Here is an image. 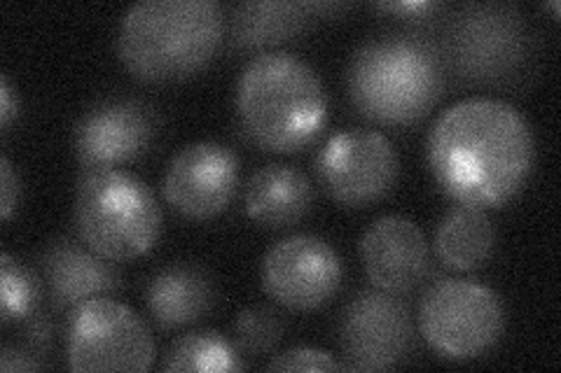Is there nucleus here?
Returning a JSON list of instances; mask_svg holds the SVG:
<instances>
[{"label":"nucleus","mask_w":561,"mask_h":373,"mask_svg":"<svg viewBox=\"0 0 561 373\" xmlns=\"http://www.w3.org/2000/svg\"><path fill=\"white\" fill-rule=\"evenodd\" d=\"M426 156L437 187L451 201L491 210L505 206L529 180L536 143L513 103L472 96L435 119Z\"/></svg>","instance_id":"f257e3e1"},{"label":"nucleus","mask_w":561,"mask_h":373,"mask_svg":"<svg viewBox=\"0 0 561 373\" xmlns=\"http://www.w3.org/2000/svg\"><path fill=\"white\" fill-rule=\"evenodd\" d=\"M222 35L216 0H144L119 24L117 55L140 82H181L214 61Z\"/></svg>","instance_id":"f03ea898"},{"label":"nucleus","mask_w":561,"mask_h":373,"mask_svg":"<svg viewBox=\"0 0 561 373\" xmlns=\"http://www.w3.org/2000/svg\"><path fill=\"white\" fill-rule=\"evenodd\" d=\"M243 129L262 150L295 154L321 136L328 94L321 75L290 51H260L237 84Z\"/></svg>","instance_id":"7ed1b4c3"},{"label":"nucleus","mask_w":561,"mask_h":373,"mask_svg":"<svg viewBox=\"0 0 561 373\" xmlns=\"http://www.w3.org/2000/svg\"><path fill=\"white\" fill-rule=\"evenodd\" d=\"M348 98L381 127H410L424 119L445 92L440 49L412 33L365 40L346 70Z\"/></svg>","instance_id":"20e7f679"},{"label":"nucleus","mask_w":561,"mask_h":373,"mask_svg":"<svg viewBox=\"0 0 561 373\" xmlns=\"http://www.w3.org/2000/svg\"><path fill=\"white\" fill-rule=\"evenodd\" d=\"M78 238L115 264L148 255L162 234V208L152 189L129 171H84L76 187Z\"/></svg>","instance_id":"39448f33"},{"label":"nucleus","mask_w":561,"mask_h":373,"mask_svg":"<svg viewBox=\"0 0 561 373\" xmlns=\"http://www.w3.org/2000/svg\"><path fill=\"white\" fill-rule=\"evenodd\" d=\"M440 55L463 80L501 84L519 78L534 57V31L515 5L468 3L447 20Z\"/></svg>","instance_id":"423d86ee"},{"label":"nucleus","mask_w":561,"mask_h":373,"mask_svg":"<svg viewBox=\"0 0 561 373\" xmlns=\"http://www.w3.org/2000/svg\"><path fill=\"white\" fill-rule=\"evenodd\" d=\"M419 331L445 360H476L505 329V308L494 290L466 278H440L419 301Z\"/></svg>","instance_id":"0eeeda50"},{"label":"nucleus","mask_w":561,"mask_h":373,"mask_svg":"<svg viewBox=\"0 0 561 373\" xmlns=\"http://www.w3.org/2000/svg\"><path fill=\"white\" fill-rule=\"evenodd\" d=\"M66 358L73 371H148L154 341L144 317L113 296H94L68 313Z\"/></svg>","instance_id":"6e6552de"},{"label":"nucleus","mask_w":561,"mask_h":373,"mask_svg":"<svg viewBox=\"0 0 561 373\" xmlns=\"http://www.w3.org/2000/svg\"><path fill=\"white\" fill-rule=\"evenodd\" d=\"M316 175L330 199L346 208H367L396 187L400 159L383 133L346 129L321 148L316 156Z\"/></svg>","instance_id":"1a4fd4ad"},{"label":"nucleus","mask_w":561,"mask_h":373,"mask_svg":"<svg viewBox=\"0 0 561 373\" xmlns=\"http://www.w3.org/2000/svg\"><path fill=\"white\" fill-rule=\"evenodd\" d=\"M337 336L346 371H389L412 352L414 325L405 301L375 288L344 306Z\"/></svg>","instance_id":"9d476101"},{"label":"nucleus","mask_w":561,"mask_h":373,"mask_svg":"<svg viewBox=\"0 0 561 373\" xmlns=\"http://www.w3.org/2000/svg\"><path fill=\"white\" fill-rule=\"evenodd\" d=\"M160 129L162 117L152 103L136 96H108L78 119L73 145L84 171L117 168L150 152Z\"/></svg>","instance_id":"9b49d317"},{"label":"nucleus","mask_w":561,"mask_h":373,"mask_svg":"<svg viewBox=\"0 0 561 373\" xmlns=\"http://www.w3.org/2000/svg\"><path fill=\"white\" fill-rule=\"evenodd\" d=\"M342 280V257L319 236L280 238L262 259V288L276 304L290 311L325 306L340 292Z\"/></svg>","instance_id":"f8f14e48"},{"label":"nucleus","mask_w":561,"mask_h":373,"mask_svg":"<svg viewBox=\"0 0 561 373\" xmlns=\"http://www.w3.org/2000/svg\"><path fill=\"white\" fill-rule=\"evenodd\" d=\"M239 185L237 154L214 140L173 154L164 173V199L187 220H210L232 203Z\"/></svg>","instance_id":"ddd939ff"},{"label":"nucleus","mask_w":561,"mask_h":373,"mask_svg":"<svg viewBox=\"0 0 561 373\" xmlns=\"http://www.w3.org/2000/svg\"><path fill=\"white\" fill-rule=\"evenodd\" d=\"M360 259L375 288L405 294L426 278L431 247L416 222L402 215H383L363 234Z\"/></svg>","instance_id":"4468645a"},{"label":"nucleus","mask_w":561,"mask_h":373,"mask_svg":"<svg viewBox=\"0 0 561 373\" xmlns=\"http://www.w3.org/2000/svg\"><path fill=\"white\" fill-rule=\"evenodd\" d=\"M115 261L103 259L80 238L59 236L41 255V273L49 304L57 313H70L94 296H113L122 290V273Z\"/></svg>","instance_id":"2eb2a0df"},{"label":"nucleus","mask_w":561,"mask_h":373,"mask_svg":"<svg viewBox=\"0 0 561 373\" xmlns=\"http://www.w3.org/2000/svg\"><path fill=\"white\" fill-rule=\"evenodd\" d=\"M218 301L216 280L195 261H175L157 271L146 285L152 323L169 331L199 323Z\"/></svg>","instance_id":"dca6fc26"},{"label":"nucleus","mask_w":561,"mask_h":373,"mask_svg":"<svg viewBox=\"0 0 561 373\" xmlns=\"http://www.w3.org/2000/svg\"><path fill=\"white\" fill-rule=\"evenodd\" d=\"M245 215L265 229H290L302 222L313 206L309 177L288 164L257 168L243 189Z\"/></svg>","instance_id":"f3484780"},{"label":"nucleus","mask_w":561,"mask_h":373,"mask_svg":"<svg viewBox=\"0 0 561 373\" xmlns=\"http://www.w3.org/2000/svg\"><path fill=\"white\" fill-rule=\"evenodd\" d=\"M313 3L255 0L239 3L230 14V43L239 49H270L300 35L313 20Z\"/></svg>","instance_id":"a211bd4d"},{"label":"nucleus","mask_w":561,"mask_h":373,"mask_svg":"<svg viewBox=\"0 0 561 373\" xmlns=\"http://www.w3.org/2000/svg\"><path fill=\"white\" fill-rule=\"evenodd\" d=\"M496 250V229L486 210L454 206L435 231V255L454 271H476Z\"/></svg>","instance_id":"6ab92c4d"},{"label":"nucleus","mask_w":561,"mask_h":373,"mask_svg":"<svg viewBox=\"0 0 561 373\" xmlns=\"http://www.w3.org/2000/svg\"><path fill=\"white\" fill-rule=\"evenodd\" d=\"M162 371L169 373H227L243 371V354L230 339L220 331L199 329L187 331L175 339L162 358Z\"/></svg>","instance_id":"aec40b11"},{"label":"nucleus","mask_w":561,"mask_h":373,"mask_svg":"<svg viewBox=\"0 0 561 373\" xmlns=\"http://www.w3.org/2000/svg\"><path fill=\"white\" fill-rule=\"evenodd\" d=\"M41 282L22 261L3 253L0 257V323L5 327L26 323L38 313Z\"/></svg>","instance_id":"412c9836"},{"label":"nucleus","mask_w":561,"mask_h":373,"mask_svg":"<svg viewBox=\"0 0 561 373\" xmlns=\"http://www.w3.org/2000/svg\"><path fill=\"white\" fill-rule=\"evenodd\" d=\"M286 334V319L276 308L257 304L243 308L237 315L234 323V343L241 354L249 358H260V354H270L276 346L284 341Z\"/></svg>","instance_id":"4be33fe9"},{"label":"nucleus","mask_w":561,"mask_h":373,"mask_svg":"<svg viewBox=\"0 0 561 373\" xmlns=\"http://www.w3.org/2000/svg\"><path fill=\"white\" fill-rule=\"evenodd\" d=\"M267 371H346L328 350L319 348H293L274 354Z\"/></svg>","instance_id":"5701e85b"},{"label":"nucleus","mask_w":561,"mask_h":373,"mask_svg":"<svg viewBox=\"0 0 561 373\" xmlns=\"http://www.w3.org/2000/svg\"><path fill=\"white\" fill-rule=\"evenodd\" d=\"M0 185H3V201H0V215H3L5 222H10L14 208L20 206L22 183H20V175H16V171L10 164L8 156L0 159Z\"/></svg>","instance_id":"b1692460"},{"label":"nucleus","mask_w":561,"mask_h":373,"mask_svg":"<svg viewBox=\"0 0 561 373\" xmlns=\"http://www.w3.org/2000/svg\"><path fill=\"white\" fill-rule=\"evenodd\" d=\"M0 369L5 373H14V371H38V369H47V364L41 360V354H35L28 348H20V346H5L3 354H0Z\"/></svg>","instance_id":"393cba45"},{"label":"nucleus","mask_w":561,"mask_h":373,"mask_svg":"<svg viewBox=\"0 0 561 373\" xmlns=\"http://www.w3.org/2000/svg\"><path fill=\"white\" fill-rule=\"evenodd\" d=\"M51 331H55V325H51L49 315H31L26 319V348L35 354H43V350L51 343Z\"/></svg>","instance_id":"a878e982"},{"label":"nucleus","mask_w":561,"mask_h":373,"mask_svg":"<svg viewBox=\"0 0 561 373\" xmlns=\"http://www.w3.org/2000/svg\"><path fill=\"white\" fill-rule=\"evenodd\" d=\"M377 10L402 16V20H424L426 14L440 10V3H435V0H405V3H379Z\"/></svg>","instance_id":"bb28decb"},{"label":"nucleus","mask_w":561,"mask_h":373,"mask_svg":"<svg viewBox=\"0 0 561 373\" xmlns=\"http://www.w3.org/2000/svg\"><path fill=\"white\" fill-rule=\"evenodd\" d=\"M16 115H20V98L14 96L8 75H0V127L3 131L10 129Z\"/></svg>","instance_id":"cd10ccee"}]
</instances>
